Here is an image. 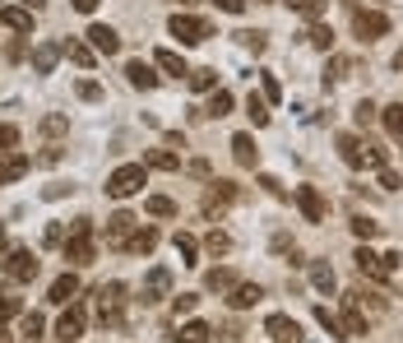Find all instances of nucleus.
<instances>
[{
	"instance_id": "1",
	"label": "nucleus",
	"mask_w": 403,
	"mask_h": 343,
	"mask_svg": "<svg viewBox=\"0 0 403 343\" xmlns=\"http://www.w3.org/2000/svg\"><path fill=\"white\" fill-rule=\"evenodd\" d=\"M334 144H338V158H343L347 167H385V149L366 144L362 135H347V130H343Z\"/></svg>"
},
{
	"instance_id": "2",
	"label": "nucleus",
	"mask_w": 403,
	"mask_h": 343,
	"mask_svg": "<svg viewBox=\"0 0 403 343\" xmlns=\"http://www.w3.org/2000/svg\"><path fill=\"white\" fill-rule=\"evenodd\" d=\"M144 177H148V163H125V167H116L112 177H107V195H112V199L139 195V190H144Z\"/></svg>"
},
{
	"instance_id": "3",
	"label": "nucleus",
	"mask_w": 403,
	"mask_h": 343,
	"mask_svg": "<svg viewBox=\"0 0 403 343\" xmlns=\"http://www.w3.org/2000/svg\"><path fill=\"white\" fill-rule=\"evenodd\" d=\"M167 28H172V37H177L181 46H195V42H209V37H213V23L209 19H200V14H181V10L172 14Z\"/></svg>"
},
{
	"instance_id": "4",
	"label": "nucleus",
	"mask_w": 403,
	"mask_h": 343,
	"mask_svg": "<svg viewBox=\"0 0 403 343\" xmlns=\"http://www.w3.org/2000/svg\"><path fill=\"white\" fill-rule=\"evenodd\" d=\"M65 260L70 265H93V223L79 218L65 237Z\"/></svg>"
},
{
	"instance_id": "5",
	"label": "nucleus",
	"mask_w": 403,
	"mask_h": 343,
	"mask_svg": "<svg viewBox=\"0 0 403 343\" xmlns=\"http://www.w3.org/2000/svg\"><path fill=\"white\" fill-rule=\"evenodd\" d=\"M352 33H357L362 42H376V37L390 33V14H380V10H357V14H352Z\"/></svg>"
},
{
	"instance_id": "6",
	"label": "nucleus",
	"mask_w": 403,
	"mask_h": 343,
	"mask_svg": "<svg viewBox=\"0 0 403 343\" xmlns=\"http://www.w3.org/2000/svg\"><path fill=\"white\" fill-rule=\"evenodd\" d=\"M37 255L33 251H10L5 255V274H10V283H33L37 278Z\"/></svg>"
},
{
	"instance_id": "7",
	"label": "nucleus",
	"mask_w": 403,
	"mask_h": 343,
	"mask_svg": "<svg viewBox=\"0 0 403 343\" xmlns=\"http://www.w3.org/2000/svg\"><path fill=\"white\" fill-rule=\"evenodd\" d=\"M292 199H297V209L306 213V223H325L329 204H325V195H320L315 186H297V190H292Z\"/></svg>"
},
{
	"instance_id": "8",
	"label": "nucleus",
	"mask_w": 403,
	"mask_h": 343,
	"mask_svg": "<svg viewBox=\"0 0 403 343\" xmlns=\"http://www.w3.org/2000/svg\"><path fill=\"white\" fill-rule=\"evenodd\" d=\"M264 334H274L279 343H302V325L292 320L288 311H274V316H264Z\"/></svg>"
},
{
	"instance_id": "9",
	"label": "nucleus",
	"mask_w": 403,
	"mask_h": 343,
	"mask_svg": "<svg viewBox=\"0 0 403 343\" xmlns=\"http://www.w3.org/2000/svg\"><path fill=\"white\" fill-rule=\"evenodd\" d=\"M232 199H236V186H232V181H209V190H204V213H209V218H218Z\"/></svg>"
},
{
	"instance_id": "10",
	"label": "nucleus",
	"mask_w": 403,
	"mask_h": 343,
	"mask_svg": "<svg viewBox=\"0 0 403 343\" xmlns=\"http://www.w3.org/2000/svg\"><path fill=\"white\" fill-rule=\"evenodd\" d=\"M172 292V269L167 265H153L144 274V301H162Z\"/></svg>"
},
{
	"instance_id": "11",
	"label": "nucleus",
	"mask_w": 403,
	"mask_h": 343,
	"mask_svg": "<svg viewBox=\"0 0 403 343\" xmlns=\"http://www.w3.org/2000/svg\"><path fill=\"white\" fill-rule=\"evenodd\" d=\"M89 46L98 56H116L121 51V37H116V28H107V23H93L89 28Z\"/></svg>"
},
{
	"instance_id": "12",
	"label": "nucleus",
	"mask_w": 403,
	"mask_h": 343,
	"mask_svg": "<svg viewBox=\"0 0 403 343\" xmlns=\"http://www.w3.org/2000/svg\"><path fill=\"white\" fill-rule=\"evenodd\" d=\"M352 260H357V269H362L366 278H390V265H385V255H376L366 242L357 246V255H352Z\"/></svg>"
},
{
	"instance_id": "13",
	"label": "nucleus",
	"mask_w": 403,
	"mask_h": 343,
	"mask_svg": "<svg viewBox=\"0 0 403 343\" xmlns=\"http://www.w3.org/2000/svg\"><path fill=\"white\" fill-rule=\"evenodd\" d=\"M134 227H139V218H134V213H112V218H107V242L112 246H125V237L134 232Z\"/></svg>"
},
{
	"instance_id": "14",
	"label": "nucleus",
	"mask_w": 403,
	"mask_h": 343,
	"mask_svg": "<svg viewBox=\"0 0 403 343\" xmlns=\"http://www.w3.org/2000/svg\"><path fill=\"white\" fill-rule=\"evenodd\" d=\"M60 56H65V46H56V42H37V46H33V70H37V75H51Z\"/></svg>"
},
{
	"instance_id": "15",
	"label": "nucleus",
	"mask_w": 403,
	"mask_h": 343,
	"mask_svg": "<svg viewBox=\"0 0 403 343\" xmlns=\"http://www.w3.org/2000/svg\"><path fill=\"white\" fill-rule=\"evenodd\" d=\"M121 251H130V255H153V251H158V232H153V227H134V232L125 237Z\"/></svg>"
},
{
	"instance_id": "16",
	"label": "nucleus",
	"mask_w": 403,
	"mask_h": 343,
	"mask_svg": "<svg viewBox=\"0 0 403 343\" xmlns=\"http://www.w3.org/2000/svg\"><path fill=\"white\" fill-rule=\"evenodd\" d=\"M28 158L23 154H0V186H10V181H19V177H28Z\"/></svg>"
},
{
	"instance_id": "17",
	"label": "nucleus",
	"mask_w": 403,
	"mask_h": 343,
	"mask_svg": "<svg viewBox=\"0 0 403 343\" xmlns=\"http://www.w3.org/2000/svg\"><path fill=\"white\" fill-rule=\"evenodd\" d=\"M232 158L241 167H260V149H255V135H232Z\"/></svg>"
},
{
	"instance_id": "18",
	"label": "nucleus",
	"mask_w": 403,
	"mask_h": 343,
	"mask_svg": "<svg viewBox=\"0 0 403 343\" xmlns=\"http://www.w3.org/2000/svg\"><path fill=\"white\" fill-rule=\"evenodd\" d=\"M79 334H84V311L70 306L65 316H60V325H56V339H60V343H75Z\"/></svg>"
},
{
	"instance_id": "19",
	"label": "nucleus",
	"mask_w": 403,
	"mask_h": 343,
	"mask_svg": "<svg viewBox=\"0 0 403 343\" xmlns=\"http://www.w3.org/2000/svg\"><path fill=\"white\" fill-rule=\"evenodd\" d=\"M153 66L162 70V75H172V79H191V70H186V61H181L177 51H167V46H162V51H153Z\"/></svg>"
},
{
	"instance_id": "20",
	"label": "nucleus",
	"mask_w": 403,
	"mask_h": 343,
	"mask_svg": "<svg viewBox=\"0 0 403 343\" xmlns=\"http://www.w3.org/2000/svg\"><path fill=\"white\" fill-rule=\"evenodd\" d=\"M125 79H130V89H158V75H153V66H144V61H130L125 66Z\"/></svg>"
},
{
	"instance_id": "21",
	"label": "nucleus",
	"mask_w": 403,
	"mask_h": 343,
	"mask_svg": "<svg viewBox=\"0 0 403 343\" xmlns=\"http://www.w3.org/2000/svg\"><path fill=\"white\" fill-rule=\"evenodd\" d=\"M0 28H10V33H33V14H28V10H10V5H0Z\"/></svg>"
},
{
	"instance_id": "22",
	"label": "nucleus",
	"mask_w": 403,
	"mask_h": 343,
	"mask_svg": "<svg viewBox=\"0 0 403 343\" xmlns=\"http://www.w3.org/2000/svg\"><path fill=\"white\" fill-rule=\"evenodd\" d=\"M260 297H264V288H260V283H236V288H232V297H227V301H232V311H250Z\"/></svg>"
},
{
	"instance_id": "23",
	"label": "nucleus",
	"mask_w": 403,
	"mask_h": 343,
	"mask_svg": "<svg viewBox=\"0 0 403 343\" xmlns=\"http://www.w3.org/2000/svg\"><path fill=\"white\" fill-rule=\"evenodd\" d=\"M311 283H315L320 292H334L338 278H334V269H329V260H311Z\"/></svg>"
},
{
	"instance_id": "24",
	"label": "nucleus",
	"mask_w": 403,
	"mask_h": 343,
	"mask_svg": "<svg viewBox=\"0 0 403 343\" xmlns=\"http://www.w3.org/2000/svg\"><path fill=\"white\" fill-rule=\"evenodd\" d=\"M338 320H343V334H366V316H362V306H357V301H347Z\"/></svg>"
},
{
	"instance_id": "25",
	"label": "nucleus",
	"mask_w": 403,
	"mask_h": 343,
	"mask_svg": "<svg viewBox=\"0 0 403 343\" xmlns=\"http://www.w3.org/2000/svg\"><path fill=\"white\" fill-rule=\"evenodd\" d=\"M75 292H79V278H75V274H60L56 283H51V301H56V306H65Z\"/></svg>"
},
{
	"instance_id": "26",
	"label": "nucleus",
	"mask_w": 403,
	"mask_h": 343,
	"mask_svg": "<svg viewBox=\"0 0 403 343\" xmlns=\"http://www.w3.org/2000/svg\"><path fill=\"white\" fill-rule=\"evenodd\" d=\"M306 42H311L315 51H334V28H329V23H311Z\"/></svg>"
},
{
	"instance_id": "27",
	"label": "nucleus",
	"mask_w": 403,
	"mask_h": 343,
	"mask_svg": "<svg viewBox=\"0 0 403 343\" xmlns=\"http://www.w3.org/2000/svg\"><path fill=\"white\" fill-rule=\"evenodd\" d=\"M380 121H385V130H390V139H403V102L380 107Z\"/></svg>"
},
{
	"instance_id": "28",
	"label": "nucleus",
	"mask_w": 403,
	"mask_h": 343,
	"mask_svg": "<svg viewBox=\"0 0 403 343\" xmlns=\"http://www.w3.org/2000/svg\"><path fill=\"white\" fill-rule=\"evenodd\" d=\"M227 111H232V93H227V89H213V93H209V107H204V116H213V121H218V116H227Z\"/></svg>"
},
{
	"instance_id": "29",
	"label": "nucleus",
	"mask_w": 403,
	"mask_h": 343,
	"mask_svg": "<svg viewBox=\"0 0 403 343\" xmlns=\"http://www.w3.org/2000/svg\"><path fill=\"white\" fill-rule=\"evenodd\" d=\"M60 46H65V56L75 61V66H84V70H89L93 61H98V51H93L89 42H60Z\"/></svg>"
},
{
	"instance_id": "30",
	"label": "nucleus",
	"mask_w": 403,
	"mask_h": 343,
	"mask_svg": "<svg viewBox=\"0 0 403 343\" xmlns=\"http://www.w3.org/2000/svg\"><path fill=\"white\" fill-rule=\"evenodd\" d=\"M148 167H158V172H177L181 167V154H172V149H153V154L144 158Z\"/></svg>"
},
{
	"instance_id": "31",
	"label": "nucleus",
	"mask_w": 403,
	"mask_h": 343,
	"mask_svg": "<svg viewBox=\"0 0 403 343\" xmlns=\"http://www.w3.org/2000/svg\"><path fill=\"white\" fill-rule=\"evenodd\" d=\"M209 325L204 320H191V325H181V334H177V343H209Z\"/></svg>"
},
{
	"instance_id": "32",
	"label": "nucleus",
	"mask_w": 403,
	"mask_h": 343,
	"mask_svg": "<svg viewBox=\"0 0 403 343\" xmlns=\"http://www.w3.org/2000/svg\"><path fill=\"white\" fill-rule=\"evenodd\" d=\"M144 213H153V218H177V204H172L167 195H148L144 199Z\"/></svg>"
},
{
	"instance_id": "33",
	"label": "nucleus",
	"mask_w": 403,
	"mask_h": 343,
	"mask_svg": "<svg viewBox=\"0 0 403 343\" xmlns=\"http://www.w3.org/2000/svg\"><path fill=\"white\" fill-rule=\"evenodd\" d=\"M204 283H209L213 292H232V288H236V274L218 265V269H209V278H204Z\"/></svg>"
},
{
	"instance_id": "34",
	"label": "nucleus",
	"mask_w": 403,
	"mask_h": 343,
	"mask_svg": "<svg viewBox=\"0 0 403 343\" xmlns=\"http://www.w3.org/2000/svg\"><path fill=\"white\" fill-rule=\"evenodd\" d=\"M172 246H177V255L186 260V265H195V255H200V242H195L191 232H177V237H172Z\"/></svg>"
},
{
	"instance_id": "35",
	"label": "nucleus",
	"mask_w": 403,
	"mask_h": 343,
	"mask_svg": "<svg viewBox=\"0 0 403 343\" xmlns=\"http://www.w3.org/2000/svg\"><path fill=\"white\" fill-rule=\"evenodd\" d=\"M246 116L255 121V130H260V125H269V102H264V93H260V98L250 93V98H246Z\"/></svg>"
},
{
	"instance_id": "36",
	"label": "nucleus",
	"mask_w": 403,
	"mask_h": 343,
	"mask_svg": "<svg viewBox=\"0 0 403 343\" xmlns=\"http://www.w3.org/2000/svg\"><path fill=\"white\" fill-rule=\"evenodd\" d=\"M191 89L195 93H213L218 89V70H191Z\"/></svg>"
},
{
	"instance_id": "37",
	"label": "nucleus",
	"mask_w": 403,
	"mask_h": 343,
	"mask_svg": "<svg viewBox=\"0 0 403 343\" xmlns=\"http://www.w3.org/2000/svg\"><path fill=\"white\" fill-rule=\"evenodd\" d=\"M315 320L329 330V339H347V334H343V320H338V316H329V306H315Z\"/></svg>"
},
{
	"instance_id": "38",
	"label": "nucleus",
	"mask_w": 403,
	"mask_h": 343,
	"mask_svg": "<svg viewBox=\"0 0 403 343\" xmlns=\"http://www.w3.org/2000/svg\"><path fill=\"white\" fill-rule=\"evenodd\" d=\"M121 301H125V283H102L98 306H121Z\"/></svg>"
},
{
	"instance_id": "39",
	"label": "nucleus",
	"mask_w": 403,
	"mask_h": 343,
	"mask_svg": "<svg viewBox=\"0 0 403 343\" xmlns=\"http://www.w3.org/2000/svg\"><path fill=\"white\" fill-rule=\"evenodd\" d=\"M352 70V61L347 56H329V66H325V84H338V79Z\"/></svg>"
},
{
	"instance_id": "40",
	"label": "nucleus",
	"mask_w": 403,
	"mask_h": 343,
	"mask_svg": "<svg viewBox=\"0 0 403 343\" xmlns=\"http://www.w3.org/2000/svg\"><path fill=\"white\" fill-rule=\"evenodd\" d=\"M42 330H46V325H42V316H37V311H33V316H23V325H19V334H23L28 343L42 339Z\"/></svg>"
},
{
	"instance_id": "41",
	"label": "nucleus",
	"mask_w": 403,
	"mask_h": 343,
	"mask_svg": "<svg viewBox=\"0 0 403 343\" xmlns=\"http://www.w3.org/2000/svg\"><path fill=\"white\" fill-rule=\"evenodd\" d=\"M352 116H357V125H371V121H376V116H380V107H376V102H371V98H362L357 107H352Z\"/></svg>"
},
{
	"instance_id": "42",
	"label": "nucleus",
	"mask_w": 403,
	"mask_h": 343,
	"mask_svg": "<svg viewBox=\"0 0 403 343\" xmlns=\"http://www.w3.org/2000/svg\"><path fill=\"white\" fill-rule=\"evenodd\" d=\"M65 130H70V116H60V111L42 116V135H65Z\"/></svg>"
},
{
	"instance_id": "43",
	"label": "nucleus",
	"mask_w": 403,
	"mask_h": 343,
	"mask_svg": "<svg viewBox=\"0 0 403 343\" xmlns=\"http://www.w3.org/2000/svg\"><path fill=\"white\" fill-rule=\"evenodd\" d=\"M19 297H14V292L10 288H0V320H10V316H19Z\"/></svg>"
},
{
	"instance_id": "44",
	"label": "nucleus",
	"mask_w": 403,
	"mask_h": 343,
	"mask_svg": "<svg viewBox=\"0 0 403 343\" xmlns=\"http://www.w3.org/2000/svg\"><path fill=\"white\" fill-rule=\"evenodd\" d=\"M75 93H79L84 102H98V98H102V84H98V79H79Z\"/></svg>"
},
{
	"instance_id": "45",
	"label": "nucleus",
	"mask_w": 403,
	"mask_h": 343,
	"mask_svg": "<svg viewBox=\"0 0 403 343\" xmlns=\"http://www.w3.org/2000/svg\"><path fill=\"white\" fill-rule=\"evenodd\" d=\"M204 246H209V255H227V251H232V237H227V232H209V242H204Z\"/></svg>"
},
{
	"instance_id": "46",
	"label": "nucleus",
	"mask_w": 403,
	"mask_h": 343,
	"mask_svg": "<svg viewBox=\"0 0 403 343\" xmlns=\"http://www.w3.org/2000/svg\"><path fill=\"white\" fill-rule=\"evenodd\" d=\"M260 93H264V102H279L283 98V84L274 75H264V79H260Z\"/></svg>"
},
{
	"instance_id": "47",
	"label": "nucleus",
	"mask_w": 403,
	"mask_h": 343,
	"mask_svg": "<svg viewBox=\"0 0 403 343\" xmlns=\"http://www.w3.org/2000/svg\"><path fill=\"white\" fill-rule=\"evenodd\" d=\"M376 232H380V227H376L371 218H352V237H357V242H371Z\"/></svg>"
},
{
	"instance_id": "48",
	"label": "nucleus",
	"mask_w": 403,
	"mask_h": 343,
	"mask_svg": "<svg viewBox=\"0 0 403 343\" xmlns=\"http://www.w3.org/2000/svg\"><path fill=\"white\" fill-rule=\"evenodd\" d=\"M376 181H380V190H399V186H403L394 167H376Z\"/></svg>"
},
{
	"instance_id": "49",
	"label": "nucleus",
	"mask_w": 403,
	"mask_h": 343,
	"mask_svg": "<svg viewBox=\"0 0 403 343\" xmlns=\"http://www.w3.org/2000/svg\"><path fill=\"white\" fill-rule=\"evenodd\" d=\"M19 144V125H0V154H14Z\"/></svg>"
},
{
	"instance_id": "50",
	"label": "nucleus",
	"mask_w": 403,
	"mask_h": 343,
	"mask_svg": "<svg viewBox=\"0 0 403 343\" xmlns=\"http://www.w3.org/2000/svg\"><path fill=\"white\" fill-rule=\"evenodd\" d=\"M236 42H241V46H246V51H264V33H236Z\"/></svg>"
},
{
	"instance_id": "51",
	"label": "nucleus",
	"mask_w": 403,
	"mask_h": 343,
	"mask_svg": "<svg viewBox=\"0 0 403 343\" xmlns=\"http://www.w3.org/2000/svg\"><path fill=\"white\" fill-rule=\"evenodd\" d=\"M46 246H65V223H51V227H46Z\"/></svg>"
},
{
	"instance_id": "52",
	"label": "nucleus",
	"mask_w": 403,
	"mask_h": 343,
	"mask_svg": "<svg viewBox=\"0 0 403 343\" xmlns=\"http://www.w3.org/2000/svg\"><path fill=\"white\" fill-rule=\"evenodd\" d=\"M260 186H264L269 195H279V199H288V190H283V181H279V177H260Z\"/></svg>"
},
{
	"instance_id": "53",
	"label": "nucleus",
	"mask_w": 403,
	"mask_h": 343,
	"mask_svg": "<svg viewBox=\"0 0 403 343\" xmlns=\"http://www.w3.org/2000/svg\"><path fill=\"white\" fill-rule=\"evenodd\" d=\"M195 301H200L195 292H181V297H177V316H191V311H195Z\"/></svg>"
},
{
	"instance_id": "54",
	"label": "nucleus",
	"mask_w": 403,
	"mask_h": 343,
	"mask_svg": "<svg viewBox=\"0 0 403 343\" xmlns=\"http://www.w3.org/2000/svg\"><path fill=\"white\" fill-rule=\"evenodd\" d=\"M213 5H218L223 14H241V10H246V0H213Z\"/></svg>"
},
{
	"instance_id": "55",
	"label": "nucleus",
	"mask_w": 403,
	"mask_h": 343,
	"mask_svg": "<svg viewBox=\"0 0 403 343\" xmlns=\"http://www.w3.org/2000/svg\"><path fill=\"white\" fill-rule=\"evenodd\" d=\"M70 5H75L79 14H93V10H98V0H70Z\"/></svg>"
},
{
	"instance_id": "56",
	"label": "nucleus",
	"mask_w": 403,
	"mask_h": 343,
	"mask_svg": "<svg viewBox=\"0 0 403 343\" xmlns=\"http://www.w3.org/2000/svg\"><path fill=\"white\" fill-rule=\"evenodd\" d=\"M283 5H292V10L302 14V10H306V5H311V0H283Z\"/></svg>"
},
{
	"instance_id": "57",
	"label": "nucleus",
	"mask_w": 403,
	"mask_h": 343,
	"mask_svg": "<svg viewBox=\"0 0 403 343\" xmlns=\"http://www.w3.org/2000/svg\"><path fill=\"white\" fill-rule=\"evenodd\" d=\"M28 5H33V10H42V5H46V0H28Z\"/></svg>"
},
{
	"instance_id": "58",
	"label": "nucleus",
	"mask_w": 403,
	"mask_h": 343,
	"mask_svg": "<svg viewBox=\"0 0 403 343\" xmlns=\"http://www.w3.org/2000/svg\"><path fill=\"white\" fill-rule=\"evenodd\" d=\"M0 251H5V227H0Z\"/></svg>"
},
{
	"instance_id": "59",
	"label": "nucleus",
	"mask_w": 403,
	"mask_h": 343,
	"mask_svg": "<svg viewBox=\"0 0 403 343\" xmlns=\"http://www.w3.org/2000/svg\"><path fill=\"white\" fill-rule=\"evenodd\" d=\"M0 343H10V334H5V330H0Z\"/></svg>"
},
{
	"instance_id": "60",
	"label": "nucleus",
	"mask_w": 403,
	"mask_h": 343,
	"mask_svg": "<svg viewBox=\"0 0 403 343\" xmlns=\"http://www.w3.org/2000/svg\"><path fill=\"white\" fill-rule=\"evenodd\" d=\"M177 5H191V0H177Z\"/></svg>"
}]
</instances>
